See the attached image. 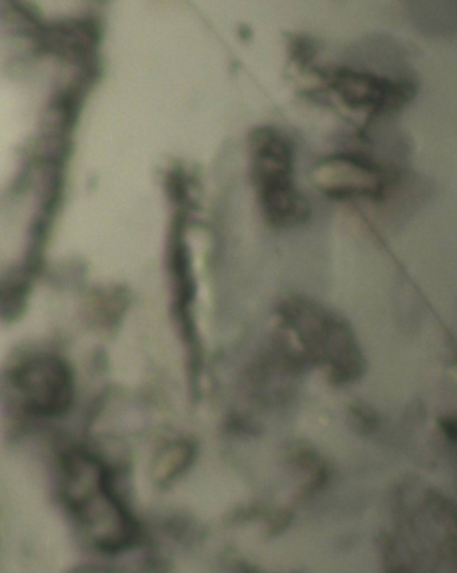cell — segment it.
Here are the masks:
<instances>
[{"label": "cell", "mask_w": 457, "mask_h": 573, "mask_svg": "<svg viewBox=\"0 0 457 573\" xmlns=\"http://www.w3.org/2000/svg\"><path fill=\"white\" fill-rule=\"evenodd\" d=\"M283 323L293 331L311 363L333 382L345 385L360 378L364 357L345 320L314 300L294 296L279 308Z\"/></svg>", "instance_id": "cell-1"}, {"label": "cell", "mask_w": 457, "mask_h": 573, "mask_svg": "<svg viewBox=\"0 0 457 573\" xmlns=\"http://www.w3.org/2000/svg\"><path fill=\"white\" fill-rule=\"evenodd\" d=\"M396 172L353 153L330 154L311 171L314 187L330 200L381 201L396 184Z\"/></svg>", "instance_id": "cell-2"}, {"label": "cell", "mask_w": 457, "mask_h": 573, "mask_svg": "<svg viewBox=\"0 0 457 573\" xmlns=\"http://www.w3.org/2000/svg\"><path fill=\"white\" fill-rule=\"evenodd\" d=\"M325 86L336 93L346 108L370 117L399 112L417 94V86L408 79H392L349 67L328 71Z\"/></svg>", "instance_id": "cell-3"}, {"label": "cell", "mask_w": 457, "mask_h": 573, "mask_svg": "<svg viewBox=\"0 0 457 573\" xmlns=\"http://www.w3.org/2000/svg\"><path fill=\"white\" fill-rule=\"evenodd\" d=\"M248 146L256 197L297 187L295 149L285 134L273 126H259L252 130Z\"/></svg>", "instance_id": "cell-4"}]
</instances>
